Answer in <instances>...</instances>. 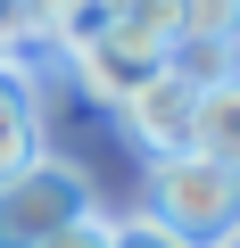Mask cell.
Returning a JSON list of instances; mask_svg holds the SVG:
<instances>
[{"label": "cell", "instance_id": "4", "mask_svg": "<svg viewBox=\"0 0 240 248\" xmlns=\"http://www.w3.org/2000/svg\"><path fill=\"white\" fill-rule=\"evenodd\" d=\"M191 108H199V83L182 66H158L125 108H116V124H125V141L141 149V166H158V157H182L191 149Z\"/></svg>", "mask_w": 240, "mask_h": 248}, {"label": "cell", "instance_id": "8", "mask_svg": "<svg viewBox=\"0 0 240 248\" xmlns=\"http://www.w3.org/2000/svg\"><path fill=\"white\" fill-rule=\"evenodd\" d=\"M182 42L240 50V0H182Z\"/></svg>", "mask_w": 240, "mask_h": 248}, {"label": "cell", "instance_id": "1", "mask_svg": "<svg viewBox=\"0 0 240 248\" xmlns=\"http://www.w3.org/2000/svg\"><path fill=\"white\" fill-rule=\"evenodd\" d=\"M141 215L166 223L191 248H224V240H240V174H224V166H207L191 149L182 157H158L149 166V190H141Z\"/></svg>", "mask_w": 240, "mask_h": 248}, {"label": "cell", "instance_id": "10", "mask_svg": "<svg viewBox=\"0 0 240 248\" xmlns=\"http://www.w3.org/2000/svg\"><path fill=\"white\" fill-rule=\"evenodd\" d=\"M25 17H33L42 50H58V33H66V25H83L91 9H83V0H25Z\"/></svg>", "mask_w": 240, "mask_h": 248}, {"label": "cell", "instance_id": "13", "mask_svg": "<svg viewBox=\"0 0 240 248\" xmlns=\"http://www.w3.org/2000/svg\"><path fill=\"white\" fill-rule=\"evenodd\" d=\"M0 66H9V58H0Z\"/></svg>", "mask_w": 240, "mask_h": 248}, {"label": "cell", "instance_id": "9", "mask_svg": "<svg viewBox=\"0 0 240 248\" xmlns=\"http://www.w3.org/2000/svg\"><path fill=\"white\" fill-rule=\"evenodd\" d=\"M108 248H191V240H174L166 223H149L133 207V215H108Z\"/></svg>", "mask_w": 240, "mask_h": 248}, {"label": "cell", "instance_id": "11", "mask_svg": "<svg viewBox=\"0 0 240 248\" xmlns=\"http://www.w3.org/2000/svg\"><path fill=\"white\" fill-rule=\"evenodd\" d=\"M42 248H108V215H99V207H91V215H75V223H66V232H50V240H42Z\"/></svg>", "mask_w": 240, "mask_h": 248}, {"label": "cell", "instance_id": "6", "mask_svg": "<svg viewBox=\"0 0 240 248\" xmlns=\"http://www.w3.org/2000/svg\"><path fill=\"white\" fill-rule=\"evenodd\" d=\"M191 157L240 174V66L199 83V108H191Z\"/></svg>", "mask_w": 240, "mask_h": 248}, {"label": "cell", "instance_id": "5", "mask_svg": "<svg viewBox=\"0 0 240 248\" xmlns=\"http://www.w3.org/2000/svg\"><path fill=\"white\" fill-rule=\"evenodd\" d=\"M42 157V75L25 58L0 66V182Z\"/></svg>", "mask_w": 240, "mask_h": 248}, {"label": "cell", "instance_id": "2", "mask_svg": "<svg viewBox=\"0 0 240 248\" xmlns=\"http://www.w3.org/2000/svg\"><path fill=\"white\" fill-rule=\"evenodd\" d=\"M75 215H91V182H83V166H66V157H33L25 174H9L0 182V248H42L50 232H66Z\"/></svg>", "mask_w": 240, "mask_h": 248}, {"label": "cell", "instance_id": "3", "mask_svg": "<svg viewBox=\"0 0 240 248\" xmlns=\"http://www.w3.org/2000/svg\"><path fill=\"white\" fill-rule=\"evenodd\" d=\"M58 66H66V83L83 91V99H99V108H125L166 58H149V50H133V42H116L99 17H83V25H66L58 33Z\"/></svg>", "mask_w": 240, "mask_h": 248}, {"label": "cell", "instance_id": "7", "mask_svg": "<svg viewBox=\"0 0 240 248\" xmlns=\"http://www.w3.org/2000/svg\"><path fill=\"white\" fill-rule=\"evenodd\" d=\"M116 42H133V50H149V58H166L174 42H182V0H99L91 9Z\"/></svg>", "mask_w": 240, "mask_h": 248}, {"label": "cell", "instance_id": "12", "mask_svg": "<svg viewBox=\"0 0 240 248\" xmlns=\"http://www.w3.org/2000/svg\"><path fill=\"white\" fill-rule=\"evenodd\" d=\"M224 248H240V240H224Z\"/></svg>", "mask_w": 240, "mask_h": 248}]
</instances>
